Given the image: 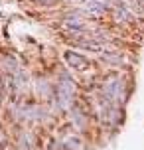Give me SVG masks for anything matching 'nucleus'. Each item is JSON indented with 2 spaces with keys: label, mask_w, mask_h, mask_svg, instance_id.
<instances>
[{
  "label": "nucleus",
  "mask_w": 144,
  "mask_h": 150,
  "mask_svg": "<svg viewBox=\"0 0 144 150\" xmlns=\"http://www.w3.org/2000/svg\"><path fill=\"white\" fill-rule=\"evenodd\" d=\"M57 97H59V107L61 109H67L73 103V83L63 79L57 85Z\"/></svg>",
  "instance_id": "obj_1"
},
{
  "label": "nucleus",
  "mask_w": 144,
  "mask_h": 150,
  "mask_svg": "<svg viewBox=\"0 0 144 150\" xmlns=\"http://www.w3.org/2000/svg\"><path fill=\"white\" fill-rule=\"evenodd\" d=\"M105 95L111 99L113 103L122 101L124 93H122V81L119 79V77H111V79L105 83Z\"/></svg>",
  "instance_id": "obj_2"
},
{
  "label": "nucleus",
  "mask_w": 144,
  "mask_h": 150,
  "mask_svg": "<svg viewBox=\"0 0 144 150\" xmlns=\"http://www.w3.org/2000/svg\"><path fill=\"white\" fill-rule=\"evenodd\" d=\"M67 61L71 63V65H77V69L87 67V61H85L81 55H77V53H67Z\"/></svg>",
  "instance_id": "obj_3"
},
{
  "label": "nucleus",
  "mask_w": 144,
  "mask_h": 150,
  "mask_svg": "<svg viewBox=\"0 0 144 150\" xmlns=\"http://www.w3.org/2000/svg\"><path fill=\"white\" fill-rule=\"evenodd\" d=\"M38 2H52V0H38Z\"/></svg>",
  "instance_id": "obj_4"
}]
</instances>
